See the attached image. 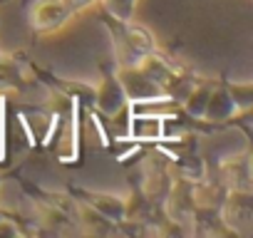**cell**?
I'll use <instances>...</instances> for the list:
<instances>
[{"mask_svg": "<svg viewBox=\"0 0 253 238\" xmlns=\"http://www.w3.org/2000/svg\"><path fill=\"white\" fill-rule=\"evenodd\" d=\"M119 52L122 57H126V67L139 65L149 52H154V38L142 25H132L129 20H124L119 33Z\"/></svg>", "mask_w": 253, "mask_h": 238, "instance_id": "cell-1", "label": "cell"}, {"mask_svg": "<svg viewBox=\"0 0 253 238\" xmlns=\"http://www.w3.org/2000/svg\"><path fill=\"white\" fill-rule=\"evenodd\" d=\"M126 99H147V97H154V94H164L152 79L149 75L139 67V65H132V67H124L119 75H117Z\"/></svg>", "mask_w": 253, "mask_h": 238, "instance_id": "cell-2", "label": "cell"}, {"mask_svg": "<svg viewBox=\"0 0 253 238\" xmlns=\"http://www.w3.org/2000/svg\"><path fill=\"white\" fill-rule=\"evenodd\" d=\"M94 104L107 117H114L122 109H126V94H124V89H122L117 77H104L102 79V84L94 92Z\"/></svg>", "mask_w": 253, "mask_h": 238, "instance_id": "cell-3", "label": "cell"}, {"mask_svg": "<svg viewBox=\"0 0 253 238\" xmlns=\"http://www.w3.org/2000/svg\"><path fill=\"white\" fill-rule=\"evenodd\" d=\"M70 15V8L65 5V0H40L35 3L30 18H33V28L38 30H52L57 25H62Z\"/></svg>", "mask_w": 253, "mask_h": 238, "instance_id": "cell-4", "label": "cell"}, {"mask_svg": "<svg viewBox=\"0 0 253 238\" xmlns=\"http://www.w3.org/2000/svg\"><path fill=\"white\" fill-rule=\"evenodd\" d=\"M126 137L134 142H159L162 139V117L132 114L126 124Z\"/></svg>", "mask_w": 253, "mask_h": 238, "instance_id": "cell-5", "label": "cell"}, {"mask_svg": "<svg viewBox=\"0 0 253 238\" xmlns=\"http://www.w3.org/2000/svg\"><path fill=\"white\" fill-rule=\"evenodd\" d=\"M231 114H236L233 97L226 89H211L206 109H204V117L209 119V122H223V119H228Z\"/></svg>", "mask_w": 253, "mask_h": 238, "instance_id": "cell-6", "label": "cell"}, {"mask_svg": "<svg viewBox=\"0 0 253 238\" xmlns=\"http://www.w3.org/2000/svg\"><path fill=\"white\" fill-rule=\"evenodd\" d=\"M92 208H94L99 216H104L107 221H122L124 213H126V206H124L119 198H114V196H104V194L92 196Z\"/></svg>", "mask_w": 253, "mask_h": 238, "instance_id": "cell-7", "label": "cell"}, {"mask_svg": "<svg viewBox=\"0 0 253 238\" xmlns=\"http://www.w3.org/2000/svg\"><path fill=\"white\" fill-rule=\"evenodd\" d=\"M209 94H211V87L204 84V87H191V92L186 94V112L191 117H204V109H206V102H209Z\"/></svg>", "mask_w": 253, "mask_h": 238, "instance_id": "cell-8", "label": "cell"}, {"mask_svg": "<svg viewBox=\"0 0 253 238\" xmlns=\"http://www.w3.org/2000/svg\"><path fill=\"white\" fill-rule=\"evenodd\" d=\"M104 3H107V10H109L119 23H124V20H129V18H132L137 0H104Z\"/></svg>", "mask_w": 253, "mask_h": 238, "instance_id": "cell-9", "label": "cell"}, {"mask_svg": "<svg viewBox=\"0 0 253 238\" xmlns=\"http://www.w3.org/2000/svg\"><path fill=\"white\" fill-rule=\"evenodd\" d=\"M0 236H3V238H13V236H18L15 223L8 221V218H0Z\"/></svg>", "mask_w": 253, "mask_h": 238, "instance_id": "cell-10", "label": "cell"}, {"mask_svg": "<svg viewBox=\"0 0 253 238\" xmlns=\"http://www.w3.org/2000/svg\"><path fill=\"white\" fill-rule=\"evenodd\" d=\"M92 3H97V0H65V5L70 8V13H72V10H84V8L92 5Z\"/></svg>", "mask_w": 253, "mask_h": 238, "instance_id": "cell-11", "label": "cell"}, {"mask_svg": "<svg viewBox=\"0 0 253 238\" xmlns=\"http://www.w3.org/2000/svg\"><path fill=\"white\" fill-rule=\"evenodd\" d=\"M15 0H0V8H5V5H13Z\"/></svg>", "mask_w": 253, "mask_h": 238, "instance_id": "cell-12", "label": "cell"}]
</instances>
